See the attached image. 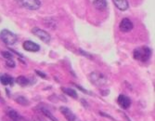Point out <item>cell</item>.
<instances>
[{
  "label": "cell",
  "instance_id": "ac0fdd59",
  "mask_svg": "<svg viewBox=\"0 0 155 121\" xmlns=\"http://www.w3.org/2000/svg\"><path fill=\"white\" fill-rule=\"evenodd\" d=\"M1 55L7 59V60H9V59H13V54L10 52V51H1Z\"/></svg>",
  "mask_w": 155,
  "mask_h": 121
},
{
  "label": "cell",
  "instance_id": "4fadbf2b",
  "mask_svg": "<svg viewBox=\"0 0 155 121\" xmlns=\"http://www.w3.org/2000/svg\"><path fill=\"white\" fill-rule=\"evenodd\" d=\"M114 3V5L116 6L117 8H119L122 11H124L128 8L129 5H128V1L127 0H112Z\"/></svg>",
  "mask_w": 155,
  "mask_h": 121
},
{
  "label": "cell",
  "instance_id": "484cf974",
  "mask_svg": "<svg viewBox=\"0 0 155 121\" xmlns=\"http://www.w3.org/2000/svg\"><path fill=\"white\" fill-rule=\"evenodd\" d=\"M0 101H2V100H1V96H0Z\"/></svg>",
  "mask_w": 155,
  "mask_h": 121
},
{
  "label": "cell",
  "instance_id": "ffe728a7",
  "mask_svg": "<svg viewBox=\"0 0 155 121\" xmlns=\"http://www.w3.org/2000/svg\"><path fill=\"white\" fill-rule=\"evenodd\" d=\"M98 114H100L101 116H104V117H107V118L110 119L111 121H117L114 117H112L111 116H110V115H108V114H106V113H104V112H102V111H100V112H98Z\"/></svg>",
  "mask_w": 155,
  "mask_h": 121
},
{
  "label": "cell",
  "instance_id": "ba28073f",
  "mask_svg": "<svg viewBox=\"0 0 155 121\" xmlns=\"http://www.w3.org/2000/svg\"><path fill=\"white\" fill-rule=\"evenodd\" d=\"M60 111L64 116V117L66 118L67 121H75L76 120V116L74 115V113L71 109L68 108V107L61 106L60 107Z\"/></svg>",
  "mask_w": 155,
  "mask_h": 121
},
{
  "label": "cell",
  "instance_id": "52a82bcc",
  "mask_svg": "<svg viewBox=\"0 0 155 121\" xmlns=\"http://www.w3.org/2000/svg\"><path fill=\"white\" fill-rule=\"evenodd\" d=\"M117 103L122 109L126 110L131 106L132 101L128 96L124 95V94H120V95L118 96V98H117Z\"/></svg>",
  "mask_w": 155,
  "mask_h": 121
},
{
  "label": "cell",
  "instance_id": "9a60e30c",
  "mask_svg": "<svg viewBox=\"0 0 155 121\" xmlns=\"http://www.w3.org/2000/svg\"><path fill=\"white\" fill-rule=\"evenodd\" d=\"M16 82L18 83V85H20L21 87H27L29 86L31 83H30V80L28 79L26 76H20L16 78Z\"/></svg>",
  "mask_w": 155,
  "mask_h": 121
},
{
  "label": "cell",
  "instance_id": "6da1fadb",
  "mask_svg": "<svg viewBox=\"0 0 155 121\" xmlns=\"http://www.w3.org/2000/svg\"><path fill=\"white\" fill-rule=\"evenodd\" d=\"M151 49L147 47V46H142V47H138L134 49L133 51V57L134 59L140 61V62H147L150 60L151 57Z\"/></svg>",
  "mask_w": 155,
  "mask_h": 121
},
{
  "label": "cell",
  "instance_id": "7402d4cb",
  "mask_svg": "<svg viewBox=\"0 0 155 121\" xmlns=\"http://www.w3.org/2000/svg\"><path fill=\"white\" fill-rule=\"evenodd\" d=\"M35 73H36V75H37V76H39L41 78H44V79H47V78H48L47 75H46L45 73H43V72L38 71V70H35Z\"/></svg>",
  "mask_w": 155,
  "mask_h": 121
},
{
  "label": "cell",
  "instance_id": "5b68a950",
  "mask_svg": "<svg viewBox=\"0 0 155 121\" xmlns=\"http://www.w3.org/2000/svg\"><path fill=\"white\" fill-rule=\"evenodd\" d=\"M32 33H33L35 35H36L40 40H42V41H43L44 43L48 44V43L50 42L51 36H50V35H49L47 31H45V30H43V29H40V28H38V27H35V28H33Z\"/></svg>",
  "mask_w": 155,
  "mask_h": 121
},
{
  "label": "cell",
  "instance_id": "7c38bea8",
  "mask_svg": "<svg viewBox=\"0 0 155 121\" xmlns=\"http://www.w3.org/2000/svg\"><path fill=\"white\" fill-rule=\"evenodd\" d=\"M0 82H1L2 85L7 86V85H13L14 79L12 76H10L8 74H3L0 75Z\"/></svg>",
  "mask_w": 155,
  "mask_h": 121
},
{
  "label": "cell",
  "instance_id": "277c9868",
  "mask_svg": "<svg viewBox=\"0 0 155 121\" xmlns=\"http://www.w3.org/2000/svg\"><path fill=\"white\" fill-rule=\"evenodd\" d=\"M16 1L22 8L30 10H36L41 7V2L39 0H16Z\"/></svg>",
  "mask_w": 155,
  "mask_h": 121
},
{
  "label": "cell",
  "instance_id": "7a4b0ae2",
  "mask_svg": "<svg viewBox=\"0 0 155 121\" xmlns=\"http://www.w3.org/2000/svg\"><path fill=\"white\" fill-rule=\"evenodd\" d=\"M88 77H89L90 82L96 87L101 88V87H104L108 84V78L102 73L92 72L91 74H89Z\"/></svg>",
  "mask_w": 155,
  "mask_h": 121
},
{
  "label": "cell",
  "instance_id": "2e32d148",
  "mask_svg": "<svg viewBox=\"0 0 155 121\" xmlns=\"http://www.w3.org/2000/svg\"><path fill=\"white\" fill-rule=\"evenodd\" d=\"M15 102L21 106H29L30 105V101L28 100L25 96H21V95L17 96L15 98Z\"/></svg>",
  "mask_w": 155,
  "mask_h": 121
},
{
  "label": "cell",
  "instance_id": "5bb4252c",
  "mask_svg": "<svg viewBox=\"0 0 155 121\" xmlns=\"http://www.w3.org/2000/svg\"><path fill=\"white\" fill-rule=\"evenodd\" d=\"M93 4L97 10L103 11L107 8V0H94Z\"/></svg>",
  "mask_w": 155,
  "mask_h": 121
},
{
  "label": "cell",
  "instance_id": "44dd1931",
  "mask_svg": "<svg viewBox=\"0 0 155 121\" xmlns=\"http://www.w3.org/2000/svg\"><path fill=\"white\" fill-rule=\"evenodd\" d=\"M74 86H75L78 89H80L82 92H84V93H86V94H88V95H91V93L87 90V89H84V88H82L81 86H79V85H77V84H74Z\"/></svg>",
  "mask_w": 155,
  "mask_h": 121
},
{
  "label": "cell",
  "instance_id": "d4e9b609",
  "mask_svg": "<svg viewBox=\"0 0 155 121\" xmlns=\"http://www.w3.org/2000/svg\"><path fill=\"white\" fill-rule=\"evenodd\" d=\"M124 117L126 118V120H127V121H131V120H130V118H129V117H128L127 116H126L125 114H124Z\"/></svg>",
  "mask_w": 155,
  "mask_h": 121
},
{
  "label": "cell",
  "instance_id": "9c48e42d",
  "mask_svg": "<svg viewBox=\"0 0 155 121\" xmlns=\"http://www.w3.org/2000/svg\"><path fill=\"white\" fill-rule=\"evenodd\" d=\"M133 27H134V25H133L132 22L127 18L123 19L120 22V25H119L120 30L124 33H128V32L132 31Z\"/></svg>",
  "mask_w": 155,
  "mask_h": 121
},
{
  "label": "cell",
  "instance_id": "3957f363",
  "mask_svg": "<svg viewBox=\"0 0 155 121\" xmlns=\"http://www.w3.org/2000/svg\"><path fill=\"white\" fill-rule=\"evenodd\" d=\"M0 38L8 46H12L18 41V36L8 29H3L0 32Z\"/></svg>",
  "mask_w": 155,
  "mask_h": 121
},
{
  "label": "cell",
  "instance_id": "8fae6325",
  "mask_svg": "<svg viewBox=\"0 0 155 121\" xmlns=\"http://www.w3.org/2000/svg\"><path fill=\"white\" fill-rule=\"evenodd\" d=\"M8 116L13 121H27L22 116L20 115V113L18 111L14 110V109H9L8 111Z\"/></svg>",
  "mask_w": 155,
  "mask_h": 121
},
{
  "label": "cell",
  "instance_id": "8992f818",
  "mask_svg": "<svg viewBox=\"0 0 155 121\" xmlns=\"http://www.w3.org/2000/svg\"><path fill=\"white\" fill-rule=\"evenodd\" d=\"M35 110H38L39 113L44 115L46 117H48V119H49L51 121H58V119L53 116V113L49 110V108H48L47 106H45V104H38L35 107Z\"/></svg>",
  "mask_w": 155,
  "mask_h": 121
},
{
  "label": "cell",
  "instance_id": "603a6c76",
  "mask_svg": "<svg viewBox=\"0 0 155 121\" xmlns=\"http://www.w3.org/2000/svg\"><path fill=\"white\" fill-rule=\"evenodd\" d=\"M80 52H81V54L82 55H84V56H86V57H87V58H90V59H92V56L91 55H89L87 52H86V51H84L83 49H80Z\"/></svg>",
  "mask_w": 155,
  "mask_h": 121
},
{
  "label": "cell",
  "instance_id": "cb8c5ba5",
  "mask_svg": "<svg viewBox=\"0 0 155 121\" xmlns=\"http://www.w3.org/2000/svg\"><path fill=\"white\" fill-rule=\"evenodd\" d=\"M81 103H83V106H84V107H86V108H88V104H87V103L86 100H82Z\"/></svg>",
  "mask_w": 155,
  "mask_h": 121
},
{
  "label": "cell",
  "instance_id": "d6986e66",
  "mask_svg": "<svg viewBox=\"0 0 155 121\" xmlns=\"http://www.w3.org/2000/svg\"><path fill=\"white\" fill-rule=\"evenodd\" d=\"M6 64H7V66H8V67H9V68H14V67L16 66L15 62H14L12 59L7 60V61H6Z\"/></svg>",
  "mask_w": 155,
  "mask_h": 121
},
{
  "label": "cell",
  "instance_id": "e0dca14e",
  "mask_svg": "<svg viewBox=\"0 0 155 121\" xmlns=\"http://www.w3.org/2000/svg\"><path fill=\"white\" fill-rule=\"evenodd\" d=\"M61 90H62L65 94H67L68 96L72 97V98H74V99H77V97H78L77 92H76L74 89H70V88H65V87H63V88H61Z\"/></svg>",
  "mask_w": 155,
  "mask_h": 121
},
{
  "label": "cell",
  "instance_id": "30bf717a",
  "mask_svg": "<svg viewBox=\"0 0 155 121\" xmlns=\"http://www.w3.org/2000/svg\"><path fill=\"white\" fill-rule=\"evenodd\" d=\"M23 49L30 52H37L40 50V46L31 40H26L23 42Z\"/></svg>",
  "mask_w": 155,
  "mask_h": 121
}]
</instances>
